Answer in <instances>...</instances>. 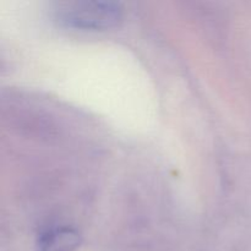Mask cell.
Wrapping results in <instances>:
<instances>
[{"mask_svg": "<svg viewBox=\"0 0 251 251\" xmlns=\"http://www.w3.org/2000/svg\"><path fill=\"white\" fill-rule=\"evenodd\" d=\"M81 244V235L76 229L65 226L43 230L37 240L38 251H75Z\"/></svg>", "mask_w": 251, "mask_h": 251, "instance_id": "obj_2", "label": "cell"}, {"mask_svg": "<svg viewBox=\"0 0 251 251\" xmlns=\"http://www.w3.org/2000/svg\"><path fill=\"white\" fill-rule=\"evenodd\" d=\"M58 17L66 26L85 29H103L114 26L122 17V7L112 1H80L64 4Z\"/></svg>", "mask_w": 251, "mask_h": 251, "instance_id": "obj_1", "label": "cell"}]
</instances>
